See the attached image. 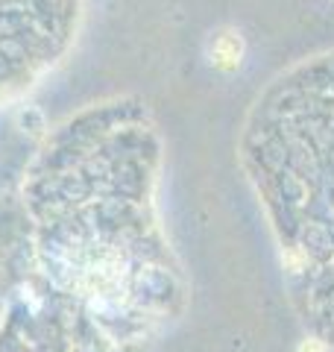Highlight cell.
<instances>
[{
  "label": "cell",
  "mask_w": 334,
  "mask_h": 352,
  "mask_svg": "<svg viewBox=\"0 0 334 352\" xmlns=\"http://www.w3.org/2000/svg\"><path fill=\"white\" fill-rule=\"evenodd\" d=\"M241 56V38L235 36H223L220 44H217V59L226 62V65H235Z\"/></svg>",
  "instance_id": "1"
}]
</instances>
